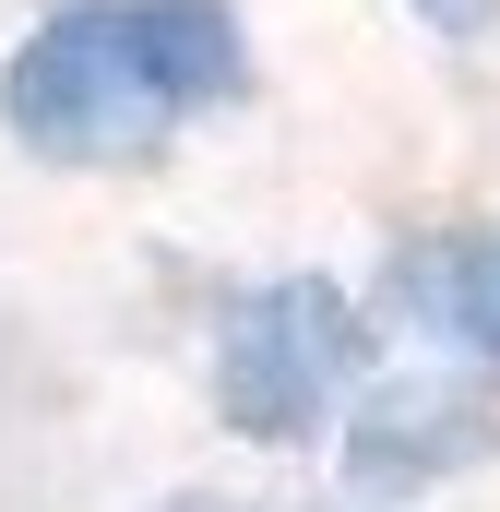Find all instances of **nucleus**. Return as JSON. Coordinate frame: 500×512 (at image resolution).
Masks as SVG:
<instances>
[{
	"mask_svg": "<svg viewBox=\"0 0 500 512\" xmlns=\"http://www.w3.org/2000/svg\"><path fill=\"white\" fill-rule=\"evenodd\" d=\"M489 358H500V334H489Z\"/></svg>",
	"mask_w": 500,
	"mask_h": 512,
	"instance_id": "0eeeda50",
	"label": "nucleus"
},
{
	"mask_svg": "<svg viewBox=\"0 0 500 512\" xmlns=\"http://www.w3.org/2000/svg\"><path fill=\"white\" fill-rule=\"evenodd\" d=\"M441 48H477V36H500V0H405Z\"/></svg>",
	"mask_w": 500,
	"mask_h": 512,
	"instance_id": "39448f33",
	"label": "nucleus"
},
{
	"mask_svg": "<svg viewBox=\"0 0 500 512\" xmlns=\"http://www.w3.org/2000/svg\"><path fill=\"white\" fill-rule=\"evenodd\" d=\"M381 310L441 346V358H477L500 334V239L489 227H417L405 251L381 262Z\"/></svg>",
	"mask_w": 500,
	"mask_h": 512,
	"instance_id": "20e7f679",
	"label": "nucleus"
},
{
	"mask_svg": "<svg viewBox=\"0 0 500 512\" xmlns=\"http://www.w3.org/2000/svg\"><path fill=\"white\" fill-rule=\"evenodd\" d=\"M334 465L358 501H429L453 477H477L500 453V382L465 358H429V370H370V382L334 405Z\"/></svg>",
	"mask_w": 500,
	"mask_h": 512,
	"instance_id": "7ed1b4c3",
	"label": "nucleus"
},
{
	"mask_svg": "<svg viewBox=\"0 0 500 512\" xmlns=\"http://www.w3.org/2000/svg\"><path fill=\"white\" fill-rule=\"evenodd\" d=\"M250 96V24L227 0H48L0 60V131L48 167H155Z\"/></svg>",
	"mask_w": 500,
	"mask_h": 512,
	"instance_id": "f257e3e1",
	"label": "nucleus"
},
{
	"mask_svg": "<svg viewBox=\"0 0 500 512\" xmlns=\"http://www.w3.org/2000/svg\"><path fill=\"white\" fill-rule=\"evenodd\" d=\"M370 298H346L334 274H262L215 310V417L262 441V453H298L334 429V405L381 370L370 346Z\"/></svg>",
	"mask_w": 500,
	"mask_h": 512,
	"instance_id": "f03ea898",
	"label": "nucleus"
},
{
	"mask_svg": "<svg viewBox=\"0 0 500 512\" xmlns=\"http://www.w3.org/2000/svg\"><path fill=\"white\" fill-rule=\"evenodd\" d=\"M155 512H250V501H215V489H167Z\"/></svg>",
	"mask_w": 500,
	"mask_h": 512,
	"instance_id": "423d86ee",
	"label": "nucleus"
}]
</instances>
